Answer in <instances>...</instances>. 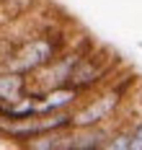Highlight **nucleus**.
Returning <instances> with one entry per match:
<instances>
[{"label": "nucleus", "mask_w": 142, "mask_h": 150, "mask_svg": "<svg viewBox=\"0 0 142 150\" xmlns=\"http://www.w3.org/2000/svg\"><path fill=\"white\" fill-rule=\"evenodd\" d=\"M106 60H109V54L103 57V54H96V52H85L78 60L75 70L70 73L67 86H72L75 91H80L83 96L91 93V91H96L106 80V75L111 73V67L106 65Z\"/></svg>", "instance_id": "nucleus-3"}, {"label": "nucleus", "mask_w": 142, "mask_h": 150, "mask_svg": "<svg viewBox=\"0 0 142 150\" xmlns=\"http://www.w3.org/2000/svg\"><path fill=\"white\" fill-rule=\"evenodd\" d=\"M3 54H5V44H3V39H0V60H3Z\"/></svg>", "instance_id": "nucleus-9"}, {"label": "nucleus", "mask_w": 142, "mask_h": 150, "mask_svg": "<svg viewBox=\"0 0 142 150\" xmlns=\"http://www.w3.org/2000/svg\"><path fill=\"white\" fill-rule=\"evenodd\" d=\"M29 93V78L0 65V101H18Z\"/></svg>", "instance_id": "nucleus-6"}, {"label": "nucleus", "mask_w": 142, "mask_h": 150, "mask_svg": "<svg viewBox=\"0 0 142 150\" xmlns=\"http://www.w3.org/2000/svg\"><path fill=\"white\" fill-rule=\"evenodd\" d=\"M111 127L106 124H96V127H80L70 132V148L67 150H106Z\"/></svg>", "instance_id": "nucleus-5"}, {"label": "nucleus", "mask_w": 142, "mask_h": 150, "mask_svg": "<svg viewBox=\"0 0 142 150\" xmlns=\"http://www.w3.org/2000/svg\"><path fill=\"white\" fill-rule=\"evenodd\" d=\"M83 98V93L72 86H57L36 96V114H54V111H67L75 109Z\"/></svg>", "instance_id": "nucleus-4"}, {"label": "nucleus", "mask_w": 142, "mask_h": 150, "mask_svg": "<svg viewBox=\"0 0 142 150\" xmlns=\"http://www.w3.org/2000/svg\"><path fill=\"white\" fill-rule=\"evenodd\" d=\"M129 140H132V127H116L109 135L106 150H129Z\"/></svg>", "instance_id": "nucleus-7"}, {"label": "nucleus", "mask_w": 142, "mask_h": 150, "mask_svg": "<svg viewBox=\"0 0 142 150\" xmlns=\"http://www.w3.org/2000/svg\"><path fill=\"white\" fill-rule=\"evenodd\" d=\"M140 47H142V42H140Z\"/></svg>", "instance_id": "nucleus-10"}, {"label": "nucleus", "mask_w": 142, "mask_h": 150, "mask_svg": "<svg viewBox=\"0 0 142 150\" xmlns=\"http://www.w3.org/2000/svg\"><path fill=\"white\" fill-rule=\"evenodd\" d=\"M62 34H41V36H31V39H23L21 44L5 49L0 65L13 70V73L21 75H34L36 70H41L47 62H52L60 52L65 49Z\"/></svg>", "instance_id": "nucleus-1"}, {"label": "nucleus", "mask_w": 142, "mask_h": 150, "mask_svg": "<svg viewBox=\"0 0 142 150\" xmlns=\"http://www.w3.org/2000/svg\"><path fill=\"white\" fill-rule=\"evenodd\" d=\"M134 78H127L122 83H116V86H109V88L98 91L93 98H80V104L72 109V127L80 129V127H96V124H109L114 117H116V111H119V106L124 104L127 98V91H129V83H132Z\"/></svg>", "instance_id": "nucleus-2"}, {"label": "nucleus", "mask_w": 142, "mask_h": 150, "mask_svg": "<svg viewBox=\"0 0 142 150\" xmlns=\"http://www.w3.org/2000/svg\"><path fill=\"white\" fill-rule=\"evenodd\" d=\"M129 150H142V119L132 124V140H129Z\"/></svg>", "instance_id": "nucleus-8"}]
</instances>
